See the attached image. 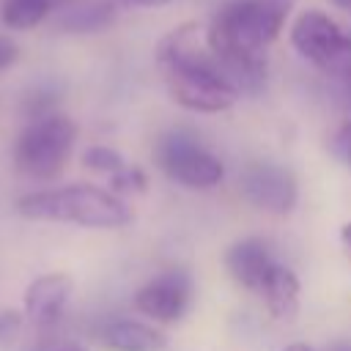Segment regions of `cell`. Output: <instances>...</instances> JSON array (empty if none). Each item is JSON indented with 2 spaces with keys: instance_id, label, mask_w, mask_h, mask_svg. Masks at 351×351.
Masks as SVG:
<instances>
[{
  "instance_id": "8fae6325",
  "label": "cell",
  "mask_w": 351,
  "mask_h": 351,
  "mask_svg": "<svg viewBox=\"0 0 351 351\" xmlns=\"http://www.w3.org/2000/svg\"><path fill=\"white\" fill-rule=\"evenodd\" d=\"M99 340L110 351H165L167 348L165 332L132 318H118L104 324L99 332Z\"/></svg>"
},
{
  "instance_id": "277c9868",
  "label": "cell",
  "mask_w": 351,
  "mask_h": 351,
  "mask_svg": "<svg viewBox=\"0 0 351 351\" xmlns=\"http://www.w3.org/2000/svg\"><path fill=\"white\" fill-rule=\"evenodd\" d=\"M77 126L60 112L33 118L14 143V167L27 178H55L74 148Z\"/></svg>"
},
{
  "instance_id": "cb8c5ba5",
  "label": "cell",
  "mask_w": 351,
  "mask_h": 351,
  "mask_svg": "<svg viewBox=\"0 0 351 351\" xmlns=\"http://www.w3.org/2000/svg\"><path fill=\"white\" fill-rule=\"evenodd\" d=\"M55 351H85L82 346H77V343H63V346H58Z\"/></svg>"
},
{
  "instance_id": "603a6c76",
  "label": "cell",
  "mask_w": 351,
  "mask_h": 351,
  "mask_svg": "<svg viewBox=\"0 0 351 351\" xmlns=\"http://www.w3.org/2000/svg\"><path fill=\"white\" fill-rule=\"evenodd\" d=\"M282 351H315V348H310L307 343H291V346H285Z\"/></svg>"
},
{
  "instance_id": "7a4b0ae2",
  "label": "cell",
  "mask_w": 351,
  "mask_h": 351,
  "mask_svg": "<svg viewBox=\"0 0 351 351\" xmlns=\"http://www.w3.org/2000/svg\"><path fill=\"white\" fill-rule=\"evenodd\" d=\"M159 66L173 101L192 112H222L241 96L217 58L189 41L186 27L173 30L159 44Z\"/></svg>"
},
{
  "instance_id": "4fadbf2b",
  "label": "cell",
  "mask_w": 351,
  "mask_h": 351,
  "mask_svg": "<svg viewBox=\"0 0 351 351\" xmlns=\"http://www.w3.org/2000/svg\"><path fill=\"white\" fill-rule=\"evenodd\" d=\"M115 22V3H85L60 8L55 25L63 33H99Z\"/></svg>"
},
{
  "instance_id": "9c48e42d",
  "label": "cell",
  "mask_w": 351,
  "mask_h": 351,
  "mask_svg": "<svg viewBox=\"0 0 351 351\" xmlns=\"http://www.w3.org/2000/svg\"><path fill=\"white\" fill-rule=\"evenodd\" d=\"M71 288L74 282L66 271L38 274L25 291V318L38 329L55 326L71 299Z\"/></svg>"
},
{
  "instance_id": "5b68a950",
  "label": "cell",
  "mask_w": 351,
  "mask_h": 351,
  "mask_svg": "<svg viewBox=\"0 0 351 351\" xmlns=\"http://www.w3.org/2000/svg\"><path fill=\"white\" fill-rule=\"evenodd\" d=\"M156 165L189 189H211L225 178V165L186 129H170L156 140Z\"/></svg>"
},
{
  "instance_id": "ffe728a7",
  "label": "cell",
  "mask_w": 351,
  "mask_h": 351,
  "mask_svg": "<svg viewBox=\"0 0 351 351\" xmlns=\"http://www.w3.org/2000/svg\"><path fill=\"white\" fill-rule=\"evenodd\" d=\"M16 55H19L16 44H14V41H8V38H0V71H3V69H8V66L16 60Z\"/></svg>"
},
{
  "instance_id": "3957f363",
  "label": "cell",
  "mask_w": 351,
  "mask_h": 351,
  "mask_svg": "<svg viewBox=\"0 0 351 351\" xmlns=\"http://www.w3.org/2000/svg\"><path fill=\"white\" fill-rule=\"evenodd\" d=\"M16 211L25 219L66 222L93 230H115L132 222V208L112 189L96 184H66L58 189L30 192L19 197Z\"/></svg>"
},
{
  "instance_id": "2e32d148",
  "label": "cell",
  "mask_w": 351,
  "mask_h": 351,
  "mask_svg": "<svg viewBox=\"0 0 351 351\" xmlns=\"http://www.w3.org/2000/svg\"><path fill=\"white\" fill-rule=\"evenodd\" d=\"M82 165L88 167V170H96V173H115L118 167H123L126 162H123V156L115 151V148H110V145H90V148H85V154H82Z\"/></svg>"
},
{
  "instance_id": "e0dca14e",
  "label": "cell",
  "mask_w": 351,
  "mask_h": 351,
  "mask_svg": "<svg viewBox=\"0 0 351 351\" xmlns=\"http://www.w3.org/2000/svg\"><path fill=\"white\" fill-rule=\"evenodd\" d=\"M145 184H148L145 173L134 165H123L115 173H110V189L115 195H137L145 189Z\"/></svg>"
},
{
  "instance_id": "7c38bea8",
  "label": "cell",
  "mask_w": 351,
  "mask_h": 351,
  "mask_svg": "<svg viewBox=\"0 0 351 351\" xmlns=\"http://www.w3.org/2000/svg\"><path fill=\"white\" fill-rule=\"evenodd\" d=\"M258 293L263 296V302H266V307H269V313L274 318L288 321L299 310V277L282 263H274L269 269V274L261 282Z\"/></svg>"
},
{
  "instance_id": "30bf717a",
  "label": "cell",
  "mask_w": 351,
  "mask_h": 351,
  "mask_svg": "<svg viewBox=\"0 0 351 351\" xmlns=\"http://www.w3.org/2000/svg\"><path fill=\"white\" fill-rule=\"evenodd\" d=\"M274 263L277 261L271 258V250L266 247L263 239H241L225 252V266H228L230 277L241 288L255 291V293Z\"/></svg>"
},
{
  "instance_id": "6da1fadb",
  "label": "cell",
  "mask_w": 351,
  "mask_h": 351,
  "mask_svg": "<svg viewBox=\"0 0 351 351\" xmlns=\"http://www.w3.org/2000/svg\"><path fill=\"white\" fill-rule=\"evenodd\" d=\"M291 0H228L206 27L208 52L239 90H258L266 80V47L280 36Z\"/></svg>"
},
{
  "instance_id": "8992f818",
  "label": "cell",
  "mask_w": 351,
  "mask_h": 351,
  "mask_svg": "<svg viewBox=\"0 0 351 351\" xmlns=\"http://www.w3.org/2000/svg\"><path fill=\"white\" fill-rule=\"evenodd\" d=\"M291 44L304 60L321 69L337 66L351 58V33L337 19H332L326 11L318 8H307L293 19Z\"/></svg>"
},
{
  "instance_id": "d6986e66",
  "label": "cell",
  "mask_w": 351,
  "mask_h": 351,
  "mask_svg": "<svg viewBox=\"0 0 351 351\" xmlns=\"http://www.w3.org/2000/svg\"><path fill=\"white\" fill-rule=\"evenodd\" d=\"M335 151H337V156L346 159L348 167H351V123H346V126L337 132V137H335Z\"/></svg>"
},
{
  "instance_id": "5bb4252c",
  "label": "cell",
  "mask_w": 351,
  "mask_h": 351,
  "mask_svg": "<svg viewBox=\"0 0 351 351\" xmlns=\"http://www.w3.org/2000/svg\"><path fill=\"white\" fill-rule=\"evenodd\" d=\"M66 5H71V0H3L0 19L8 30H30Z\"/></svg>"
},
{
  "instance_id": "d4e9b609",
  "label": "cell",
  "mask_w": 351,
  "mask_h": 351,
  "mask_svg": "<svg viewBox=\"0 0 351 351\" xmlns=\"http://www.w3.org/2000/svg\"><path fill=\"white\" fill-rule=\"evenodd\" d=\"M348 80H351V69H348Z\"/></svg>"
},
{
  "instance_id": "52a82bcc",
  "label": "cell",
  "mask_w": 351,
  "mask_h": 351,
  "mask_svg": "<svg viewBox=\"0 0 351 351\" xmlns=\"http://www.w3.org/2000/svg\"><path fill=\"white\" fill-rule=\"evenodd\" d=\"M239 189L247 203L277 217L291 214L299 200V186L293 173L271 162H250L239 176Z\"/></svg>"
},
{
  "instance_id": "44dd1931",
  "label": "cell",
  "mask_w": 351,
  "mask_h": 351,
  "mask_svg": "<svg viewBox=\"0 0 351 351\" xmlns=\"http://www.w3.org/2000/svg\"><path fill=\"white\" fill-rule=\"evenodd\" d=\"M123 8H159V5H167L170 0H118Z\"/></svg>"
},
{
  "instance_id": "ac0fdd59",
  "label": "cell",
  "mask_w": 351,
  "mask_h": 351,
  "mask_svg": "<svg viewBox=\"0 0 351 351\" xmlns=\"http://www.w3.org/2000/svg\"><path fill=\"white\" fill-rule=\"evenodd\" d=\"M22 324H25V315L19 310H0V351H8L19 332H22Z\"/></svg>"
},
{
  "instance_id": "9a60e30c",
  "label": "cell",
  "mask_w": 351,
  "mask_h": 351,
  "mask_svg": "<svg viewBox=\"0 0 351 351\" xmlns=\"http://www.w3.org/2000/svg\"><path fill=\"white\" fill-rule=\"evenodd\" d=\"M58 101H60V88H58L55 82H38V85H33V88L25 93V99H22V112L33 121V118H41V115L55 112Z\"/></svg>"
},
{
  "instance_id": "7402d4cb",
  "label": "cell",
  "mask_w": 351,
  "mask_h": 351,
  "mask_svg": "<svg viewBox=\"0 0 351 351\" xmlns=\"http://www.w3.org/2000/svg\"><path fill=\"white\" fill-rule=\"evenodd\" d=\"M340 241H343V247H346V252H348V258H351V222H346V225L340 228Z\"/></svg>"
},
{
  "instance_id": "ba28073f",
  "label": "cell",
  "mask_w": 351,
  "mask_h": 351,
  "mask_svg": "<svg viewBox=\"0 0 351 351\" xmlns=\"http://www.w3.org/2000/svg\"><path fill=\"white\" fill-rule=\"evenodd\" d=\"M192 293H195L192 277L184 269H170L148 280L134 293V307L159 324H173L189 310Z\"/></svg>"
}]
</instances>
